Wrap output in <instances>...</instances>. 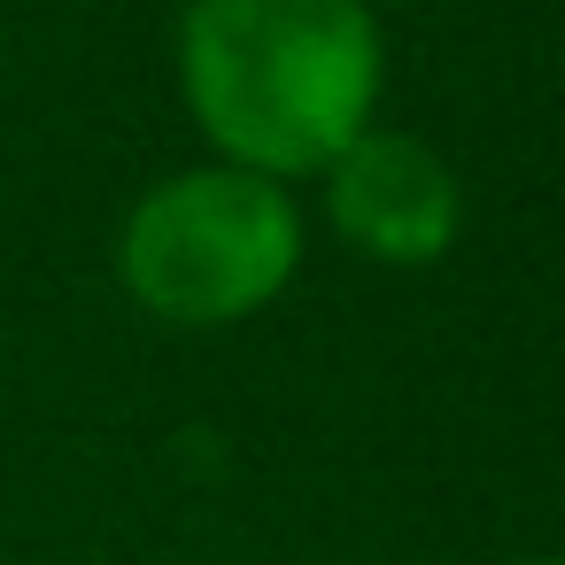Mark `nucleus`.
I'll list each match as a JSON object with an SVG mask.
<instances>
[{
  "label": "nucleus",
  "instance_id": "f257e3e1",
  "mask_svg": "<svg viewBox=\"0 0 565 565\" xmlns=\"http://www.w3.org/2000/svg\"><path fill=\"white\" fill-rule=\"evenodd\" d=\"M372 0H186L179 94L217 163L318 179L380 109Z\"/></svg>",
  "mask_w": 565,
  "mask_h": 565
},
{
  "label": "nucleus",
  "instance_id": "f03ea898",
  "mask_svg": "<svg viewBox=\"0 0 565 565\" xmlns=\"http://www.w3.org/2000/svg\"><path fill=\"white\" fill-rule=\"evenodd\" d=\"M302 264V210L279 179L194 163L148 186L117 233L125 295L163 326H241L287 295Z\"/></svg>",
  "mask_w": 565,
  "mask_h": 565
},
{
  "label": "nucleus",
  "instance_id": "7ed1b4c3",
  "mask_svg": "<svg viewBox=\"0 0 565 565\" xmlns=\"http://www.w3.org/2000/svg\"><path fill=\"white\" fill-rule=\"evenodd\" d=\"M326 217L333 233L372 256V264H434L457 225H465V194H457V171L418 140V132H387V125H364L326 171Z\"/></svg>",
  "mask_w": 565,
  "mask_h": 565
},
{
  "label": "nucleus",
  "instance_id": "20e7f679",
  "mask_svg": "<svg viewBox=\"0 0 565 565\" xmlns=\"http://www.w3.org/2000/svg\"><path fill=\"white\" fill-rule=\"evenodd\" d=\"M526 565H565V557H526Z\"/></svg>",
  "mask_w": 565,
  "mask_h": 565
}]
</instances>
